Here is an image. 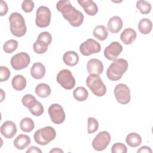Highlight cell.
Returning a JSON list of instances; mask_svg holds the SVG:
<instances>
[{
  "instance_id": "5",
  "label": "cell",
  "mask_w": 153,
  "mask_h": 153,
  "mask_svg": "<svg viewBox=\"0 0 153 153\" xmlns=\"http://www.w3.org/2000/svg\"><path fill=\"white\" fill-rule=\"evenodd\" d=\"M86 84L91 92L97 97L104 96L106 92V87L98 75L90 74L86 79Z\"/></svg>"
},
{
  "instance_id": "4",
  "label": "cell",
  "mask_w": 153,
  "mask_h": 153,
  "mask_svg": "<svg viewBox=\"0 0 153 153\" xmlns=\"http://www.w3.org/2000/svg\"><path fill=\"white\" fill-rule=\"evenodd\" d=\"M56 136L55 129L51 126H46L37 130L33 134V139L37 144L45 146L54 140Z\"/></svg>"
},
{
  "instance_id": "34",
  "label": "cell",
  "mask_w": 153,
  "mask_h": 153,
  "mask_svg": "<svg viewBox=\"0 0 153 153\" xmlns=\"http://www.w3.org/2000/svg\"><path fill=\"white\" fill-rule=\"evenodd\" d=\"M112 153H127V148L123 143H115L111 148Z\"/></svg>"
},
{
  "instance_id": "13",
  "label": "cell",
  "mask_w": 153,
  "mask_h": 153,
  "mask_svg": "<svg viewBox=\"0 0 153 153\" xmlns=\"http://www.w3.org/2000/svg\"><path fill=\"white\" fill-rule=\"evenodd\" d=\"M48 112L51 121L56 124H60L65 120V113L61 105L54 103L50 106Z\"/></svg>"
},
{
  "instance_id": "39",
  "label": "cell",
  "mask_w": 153,
  "mask_h": 153,
  "mask_svg": "<svg viewBox=\"0 0 153 153\" xmlns=\"http://www.w3.org/2000/svg\"><path fill=\"white\" fill-rule=\"evenodd\" d=\"M137 153H152V151L150 147L147 146H142V147H140L137 151Z\"/></svg>"
},
{
  "instance_id": "2",
  "label": "cell",
  "mask_w": 153,
  "mask_h": 153,
  "mask_svg": "<svg viewBox=\"0 0 153 153\" xmlns=\"http://www.w3.org/2000/svg\"><path fill=\"white\" fill-rule=\"evenodd\" d=\"M128 62L124 59H117L114 60L106 71V75L109 79L117 81L120 79L128 69Z\"/></svg>"
},
{
  "instance_id": "36",
  "label": "cell",
  "mask_w": 153,
  "mask_h": 153,
  "mask_svg": "<svg viewBox=\"0 0 153 153\" xmlns=\"http://www.w3.org/2000/svg\"><path fill=\"white\" fill-rule=\"evenodd\" d=\"M11 75L10 69L4 66H0V81L4 82L7 81Z\"/></svg>"
},
{
  "instance_id": "32",
  "label": "cell",
  "mask_w": 153,
  "mask_h": 153,
  "mask_svg": "<svg viewBox=\"0 0 153 153\" xmlns=\"http://www.w3.org/2000/svg\"><path fill=\"white\" fill-rule=\"evenodd\" d=\"M22 104L25 107H26L29 109L32 108L33 106H34L36 104L38 101L33 95L30 94H25L22 97Z\"/></svg>"
},
{
  "instance_id": "42",
  "label": "cell",
  "mask_w": 153,
  "mask_h": 153,
  "mask_svg": "<svg viewBox=\"0 0 153 153\" xmlns=\"http://www.w3.org/2000/svg\"><path fill=\"white\" fill-rule=\"evenodd\" d=\"M0 91H1V100H0V102H2L5 97V93H4V90L2 88L0 89Z\"/></svg>"
},
{
  "instance_id": "6",
  "label": "cell",
  "mask_w": 153,
  "mask_h": 153,
  "mask_svg": "<svg viewBox=\"0 0 153 153\" xmlns=\"http://www.w3.org/2000/svg\"><path fill=\"white\" fill-rule=\"evenodd\" d=\"M51 35L47 31L42 32L39 34L36 41L33 45V49L37 53L44 54L47 51L48 47L51 43Z\"/></svg>"
},
{
  "instance_id": "9",
  "label": "cell",
  "mask_w": 153,
  "mask_h": 153,
  "mask_svg": "<svg viewBox=\"0 0 153 153\" xmlns=\"http://www.w3.org/2000/svg\"><path fill=\"white\" fill-rule=\"evenodd\" d=\"M30 62L29 55L25 52L19 53L13 56L10 60L11 67L16 71L27 68Z\"/></svg>"
},
{
  "instance_id": "19",
  "label": "cell",
  "mask_w": 153,
  "mask_h": 153,
  "mask_svg": "<svg viewBox=\"0 0 153 153\" xmlns=\"http://www.w3.org/2000/svg\"><path fill=\"white\" fill-rule=\"evenodd\" d=\"M137 37V33L132 28L125 29L120 35L121 41L126 45H129L132 44Z\"/></svg>"
},
{
  "instance_id": "3",
  "label": "cell",
  "mask_w": 153,
  "mask_h": 153,
  "mask_svg": "<svg viewBox=\"0 0 153 153\" xmlns=\"http://www.w3.org/2000/svg\"><path fill=\"white\" fill-rule=\"evenodd\" d=\"M10 29L13 35L16 37H22L24 36L27 31L25 20L23 16L14 12L9 16Z\"/></svg>"
},
{
  "instance_id": "31",
  "label": "cell",
  "mask_w": 153,
  "mask_h": 153,
  "mask_svg": "<svg viewBox=\"0 0 153 153\" xmlns=\"http://www.w3.org/2000/svg\"><path fill=\"white\" fill-rule=\"evenodd\" d=\"M18 47V42L15 39H10L7 41L3 45V50L5 53L10 54L17 50Z\"/></svg>"
},
{
  "instance_id": "41",
  "label": "cell",
  "mask_w": 153,
  "mask_h": 153,
  "mask_svg": "<svg viewBox=\"0 0 153 153\" xmlns=\"http://www.w3.org/2000/svg\"><path fill=\"white\" fill-rule=\"evenodd\" d=\"M52 152H55V153H63V151L62 149H61L59 148H54L52 149H51L50 151V153H52Z\"/></svg>"
},
{
  "instance_id": "24",
  "label": "cell",
  "mask_w": 153,
  "mask_h": 153,
  "mask_svg": "<svg viewBox=\"0 0 153 153\" xmlns=\"http://www.w3.org/2000/svg\"><path fill=\"white\" fill-rule=\"evenodd\" d=\"M138 29L139 32L143 34L147 35L150 33L152 28V23L148 18L142 19L138 23Z\"/></svg>"
},
{
  "instance_id": "12",
  "label": "cell",
  "mask_w": 153,
  "mask_h": 153,
  "mask_svg": "<svg viewBox=\"0 0 153 153\" xmlns=\"http://www.w3.org/2000/svg\"><path fill=\"white\" fill-rule=\"evenodd\" d=\"M101 45L96 40L89 38L81 43L79 46V51L85 56H88L93 54L98 53L100 51Z\"/></svg>"
},
{
  "instance_id": "35",
  "label": "cell",
  "mask_w": 153,
  "mask_h": 153,
  "mask_svg": "<svg viewBox=\"0 0 153 153\" xmlns=\"http://www.w3.org/2000/svg\"><path fill=\"white\" fill-rule=\"evenodd\" d=\"M29 111L34 116H41L44 112V107L39 102H38L34 106L29 109Z\"/></svg>"
},
{
  "instance_id": "27",
  "label": "cell",
  "mask_w": 153,
  "mask_h": 153,
  "mask_svg": "<svg viewBox=\"0 0 153 153\" xmlns=\"http://www.w3.org/2000/svg\"><path fill=\"white\" fill-rule=\"evenodd\" d=\"M93 36L99 41L105 40L108 36V32L107 28L103 25L96 26L93 32Z\"/></svg>"
},
{
  "instance_id": "23",
  "label": "cell",
  "mask_w": 153,
  "mask_h": 153,
  "mask_svg": "<svg viewBox=\"0 0 153 153\" xmlns=\"http://www.w3.org/2000/svg\"><path fill=\"white\" fill-rule=\"evenodd\" d=\"M11 85L14 90L22 91L26 86V79L22 75H17L13 78Z\"/></svg>"
},
{
  "instance_id": "30",
  "label": "cell",
  "mask_w": 153,
  "mask_h": 153,
  "mask_svg": "<svg viewBox=\"0 0 153 153\" xmlns=\"http://www.w3.org/2000/svg\"><path fill=\"white\" fill-rule=\"evenodd\" d=\"M136 8L142 14H148L151 11V5L146 1L140 0L136 2Z\"/></svg>"
},
{
  "instance_id": "26",
  "label": "cell",
  "mask_w": 153,
  "mask_h": 153,
  "mask_svg": "<svg viewBox=\"0 0 153 153\" xmlns=\"http://www.w3.org/2000/svg\"><path fill=\"white\" fill-rule=\"evenodd\" d=\"M51 92L50 87L46 83H40L36 86L35 93L39 97H47L50 95Z\"/></svg>"
},
{
  "instance_id": "14",
  "label": "cell",
  "mask_w": 153,
  "mask_h": 153,
  "mask_svg": "<svg viewBox=\"0 0 153 153\" xmlns=\"http://www.w3.org/2000/svg\"><path fill=\"white\" fill-rule=\"evenodd\" d=\"M122 51L123 46L121 44L117 41H114L105 48L103 54L108 60L114 61L117 59Z\"/></svg>"
},
{
  "instance_id": "40",
  "label": "cell",
  "mask_w": 153,
  "mask_h": 153,
  "mask_svg": "<svg viewBox=\"0 0 153 153\" xmlns=\"http://www.w3.org/2000/svg\"><path fill=\"white\" fill-rule=\"evenodd\" d=\"M27 153H33V152H36V153H42V151L38 147L32 146L29 147L27 150L26 151Z\"/></svg>"
},
{
  "instance_id": "37",
  "label": "cell",
  "mask_w": 153,
  "mask_h": 153,
  "mask_svg": "<svg viewBox=\"0 0 153 153\" xmlns=\"http://www.w3.org/2000/svg\"><path fill=\"white\" fill-rule=\"evenodd\" d=\"M22 8L26 13H30L34 8V2L31 0H25L22 2Z\"/></svg>"
},
{
  "instance_id": "8",
  "label": "cell",
  "mask_w": 153,
  "mask_h": 153,
  "mask_svg": "<svg viewBox=\"0 0 153 153\" xmlns=\"http://www.w3.org/2000/svg\"><path fill=\"white\" fill-rule=\"evenodd\" d=\"M56 81L63 88L71 90L75 85V79L72 72L66 69H62L57 75Z\"/></svg>"
},
{
  "instance_id": "29",
  "label": "cell",
  "mask_w": 153,
  "mask_h": 153,
  "mask_svg": "<svg viewBox=\"0 0 153 153\" xmlns=\"http://www.w3.org/2000/svg\"><path fill=\"white\" fill-rule=\"evenodd\" d=\"M20 128L22 131L29 133L32 131L35 128V123L32 118L25 117L20 122Z\"/></svg>"
},
{
  "instance_id": "15",
  "label": "cell",
  "mask_w": 153,
  "mask_h": 153,
  "mask_svg": "<svg viewBox=\"0 0 153 153\" xmlns=\"http://www.w3.org/2000/svg\"><path fill=\"white\" fill-rule=\"evenodd\" d=\"M1 134L6 139H11L16 134L17 129L16 124L12 121H5L0 128Z\"/></svg>"
},
{
  "instance_id": "20",
  "label": "cell",
  "mask_w": 153,
  "mask_h": 153,
  "mask_svg": "<svg viewBox=\"0 0 153 153\" xmlns=\"http://www.w3.org/2000/svg\"><path fill=\"white\" fill-rule=\"evenodd\" d=\"M45 72L46 69L45 66L40 62L33 63L30 69L31 76L36 79H41L44 78Z\"/></svg>"
},
{
  "instance_id": "18",
  "label": "cell",
  "mask_w": 153,
  "mask_h": 153,
  "mask_svg": "<svg viewBox=\"0 0 153 153\" xmlns=\"http://www.w3.org/2000/svg\"><path fill=\"white\" fill-rule=\"evenodd\" d=\"M123 22L119 16H113L109 19L107 24L108 30L112 33H118L122 29Z\"/></svg>"
},
{
  "instance_id": "22",
  "label": "cell",
  "mask_w": 153,
  "mask_h": 153,
  "mask_svg": "<svg viewBox=\"0 0 153 153\" xmlns=\"http://www.w3.org/2000/svg\"><path fill=\"white\" fill-rule=\"evenodd\" d=\"M63 60L65 65L69 66H74L79 62L78 54L74 51H68L64 53Z\"/></svg>"
},
{
  "instance_id": "11",
  "label": "cell",
  "mask_w": 153,
  "mask_h": 153,
  "mask_svg": "<svg viewBox=\"0 0 153 153\" xmlns=\"http://www.w3.org/2000/svg\"><path fill=\"white\" fill-rule=\"evenodd\" d=\"M114 93L117 101L120 104L126 105L130 102V90L126 84L123 83L117 84L114 88Z\"/></svg>"
},
{
  "instance_id": "7",
  "label": "cell",
  "mask_w": 153,
  "mask_h": 153,
  "mask_svg": "<svg viewBox=\"0 0 153 153\" xmlns=\"http://www.w3.org/2000/svg\"><path fill=\"white\" fill-rule=\"evenodd\" d=\"M51 17L50 10L47 7L40 6L36 11V25L40 28L47 27L50 24Z\"/></svg>"
},
{
  "instance_id": "28",
  "label": "cell",
  "mask_w": 153,
  "mask_h": 153,
  "mask_svg": "<svg viewBox=\"0 0 153 153\" xmlns=\"http://www.w3.org/2000/svg\"><path fill=\"white\" fill-rule=\"evenodd\" d=\"M73 96L78 102L85 101L88 97V92L84 87H78L73 91Z\"/></svg>"
},
{
  "instance_id": "21",
  "label": "cell",
  "mask_w": 153,
  "mask_h": 153,
  "mask_svg": "<svg viewBox=\"0 0 153 153\" xmlns=\"http://www.w3.org/2000/svg\"><path fill=\"white\" fill-rule=\"evenodd\" d=\"M13 143L16 148L20 150H23L30 145V138L26 134H20L14 139Z\"/></svg>"
},
{
  "instance_id": "38",
  "label": "cell",
  "mask_w": 153,
  "mask_h": 153,
  "mask_svg": "<svg viewBox=\"0 0 153 153\" xmlns=\"http://www.w3.org/2000/svg\"><path fill=\"white\" fill-rule=\"evenodd\" d=\"M8 11V7L5 1H1L0 4V16H4Z\"/></svg>"
},
{
  "instance_id": "17",
  "label": "cell",
  "mask_w": 153,
  "mask_h": 153,
  "mask_svg": "<svg viewBox=\"0 0 153 153\" xmlns=\"http://www.w3.org/2000/svg\"><path fill=\"white\" fill-rule=\"evenodd\" d=\"M78 3L82 7L85 13L90 16H95L98 12L97 4L92 0H78Z\"/></svg>"
},
{
  "instance_id": "10",
  "label": "cell",
  "mask_w": 153,
  "mask_h": 153,
  "mask_svg": "<svg viewBox=\"0 0 153 153\" xmlns=\"http://www.w3.org/2000/svg\"><path fill=\"white\" fill-rule=\"evenodd\" d=\"M111 135L107 131L99 132L92 141L93 149L97 151L105 150L111 142Z\"/></svg>"
},
{
  "instance_id": "25",
  "label": "cell",
  "mask_w": 153,
  "mask_h": 153,
  "mask_svg": "<svg viewBox=\"0 0 153 153\" xmlns=\"http://www.w3.org/2000/svg\"><path fill=\"white\" fill-rule=\"evenodd\" d=\"M126 142L129 146L131 148H136L141 144L142 138L137 133L132 132L127 136Z\"/></svg>"
},
{
  "instance_id": "33",
  "label": "cell",
  "mask_w": 153,
  "mask_h": 153,
  "mask_svg": "<svg viewBox=\"0 0 153 153\" xmlns=\"http://www.w3.org/2000/svg\"><path fill=\"white\" fill-rule=\"evenodd\" d=\"M87 132L88 134L94 133L98 130L99 123L96 118L89 117L87 119Z\"/></svg>"
},
{
  "instance_id": "16",
  "label": "cell",
  "mask_w": 153,
  "mask_h": 153,
  "mask_svg": "<svg viewBox=\"0 0 153 153\" xmlns=\"http://www.w3.org/2000/svg\"><path fill=\"white\" fill-rule=\"evenodd\" d=\"M87 70L89 74L100 75L103 71L102 62L97 59H91L87 63Z\"/></svg>"
},
{
  "instance_id": "1",
  "label": "cell",
  "mask_w": 153,
  "mask_h": 153,
  "mask_svg": "<svg viewBox=\"0 0 153 153\" xmlns=\"http://www.w3.org/2000/svg\"><path fill=\"white\" fill-rule=\"evenodd\" d=\"M56 9L62 13L65 20L73 27L80 26L84 21V15L74 8L68 0L59 1L56 4Z\"/></svg>"
}]
</instances>
